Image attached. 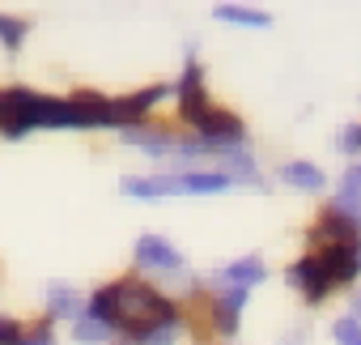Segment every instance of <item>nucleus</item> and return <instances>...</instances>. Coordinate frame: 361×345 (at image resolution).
I'll use <instances>...</instances> for the list:
<instances>
[{
    "mask_svg": "<svg viewBox=\"0 0 361 345\" xmlns=\"http://www.w3.org/2000/svg\"><path fill=\"white\" fill-rule=\"evenodd\" d=\"M22 341H26L22 324H18V320H9V315H0V345H22Z\"/></svg>",
    "mask_w": 361,
    "mask_h": 345,
    "instance_id": "nucleus-17",
    "label": "nucleus"
},
{
    "mask_svg": "<svg viewBox=\"0 0 361 345\" xmlns=\"http://www.w3.org/2000/svg\"><path fill=\"white\" fill-rule=\"evenodd\" d=\"M196 128H200V136H204L213 149H226V145H238V141H243V119L230 115V111H217V107H209V111L196 119Z\"/></svg>",
    "mask_w": 361,
    "mask_h": 345,
    "instance_id": "nucleus-7",
    "label": "nucleus"
},
{
    "mask_svg": "<svg viewBox=\"0 0 361 345\" xmlns=\"http://www.w3.org/2000/svg\"><path fill=\"white\" fill-rule=\"evenodd\" d=\"M174 94H178V115L183 119H200L213 103H209V94H204V69L196 64V60H188V69H183V77L174 81Z\"/></svg>",
    "mask_w": 361,
    "mask_h": 345,
    "instance_id": "nucleus-5",
    "label": "nucleus"
},
{
    "mask_svg": "<svg viewBox=\"0 0 361 345\" xmlns=\"http://www.w3.org/2000/svg\"><path fill=\"white\" fill-rule=\"evenodd\" d=\"M47 298H51V315H60V320H73L77 315V294L64 281H51L47 286Z\"/></svg>",
    "mask_w": 361,
    "mask_h": 345,
    "instance_id": "nucleus-12",
    "label": "nucleus"
},
{
    "mask_svg": "<svg viewBox=\"0 0 361 345\" xmlns=\"http://www.w3.org/2000/svg\"><path fill=\"white\" fill-rule=\"evenodd\" d=\"M336 145H340L344 153H353V149H361V124H357V128H344V132L336 136Z\"/></svg>",
    "mask_w": 361,
    "mask_h": 345,
    "instance_id": "nucleus-18",
    "label": "nucleus"
},
{
    "mask_svg": "<svg viewBox=\"0 0 361 345\" xmlns=\"http://www.w3.org/2000/svg\"><path fill=\"white\" fill-rule=\"evenodd\" d=\"M22 345H51V324H39V328H35Z\"/></svg>",
    "mask_w": 361,
    "mask_h": 345,
    "instance_id": "nucleus-20",
    "label": "nucleus"
},
{
    "mask_svg": "<svg viewBox=\"0 0 361 345\" xmlns=\"http://www.w3.org/2000/svg\"><path fill=\"white\" fill-rule=\"evenodd\" d=\"M327 247H357V222L344 214H323L319 226L310 230V252H327Z\"/></svg>",
    "mask_w": 361,
    "mask_h": 345,
    "instance_id": "nucleus-6",
    "label": "nucleus"
},
{
    "mask_svg": "<svg viewBox=\"0 0 361 345\" xmlns=\"http://www.w3.org/2000/svg\"><path fill=\"white\" fill-rule=\"evenodd\" d=\"M331 337H336L340 345H361V324H357V320H336V324H331Z\"/></svg>",
    "mask_w": 361,
    "mask_h": 345,
    "instance_id": "nucleus-16",
    "label": "nucleus"
},
{
    "mask_svg": "<svg viewBox=\"0 0 361 345\" xmlns=\"http://www.w3.org/2000/svg\"><path fill=\"white\" fill-rule=\"evenodd\" d=\"M353 252H357V269H361V243H357V247H353Z\"/></svg>",
    "mask_w": 361,
    "mask_h": 345,
    "instance_id": "nucleus-22",
    "label": "nucleus"
},
{
    "mask_svg": "<svg viewBox=\"0 0 361 345\" xmlns=\"http://www.w3.org/2000/svg\"><path fill=\"white\" fill-rule=\"evenodd\" d=\"M230 184L234 180L226 170H178V175H157V180L128 175L123 197H140V201H153V197H204V192H226Z\"/></svg>",
    "mask_w": 361,
    "mask_h": 345,
    "instance_id": "nucleus-3",
    "label": "nucleus"
},
{
    "mask_svg": "<svg viewBox=\"0 0 361 345\" xmlns=\"http://www.w3.org/2000/svg\"><path fill=\"white\" fill-rule=\"evenodd\" d=\"M136 260H140V269H157V273H174V269H183V256H178L166 239H157V235L136 239Z\"/></svg>",
    "mask_w": 361,
    "mask_h": 345,
    "instance_id": "nucleus-8",
    "label": "nucleus"
},
{
    "mask_svg": "<svg viewBox=\"0 0 361 345\" xmlns=\"http://www.w3.org/2000/svg\"><path fill=\"white\" fill-rule=\"evenodd\" d=\"M281 180L302 188V192H319L323 188V170L310 166V162H289V166H281Z\"/></svg>",
    "mask_w": 361,
    "mask_h": 345,
    "instance_id": "nucleus-9",
    "label": "nucleus"
},
{
    "mask_svg": "<svg viewBox=\"0 0 361 345\" xmlns=\"http://www.w3.org/2000/svg\"><path fill=\"white\" fill-rule=\"evenodd\" d=\"M361 269H357V252L353 247H327V252H306L293 269H289V281L310 298L319 303L331 286H344L353 281Z\"/></svg>",
    "mask_w": 361,
    "mask_h": 345,
    "instance_id": "nucleus-2",
    "label": "nucleus"
},
{
    "mask_svg": "<svg viewBox=\"0 0 361 345\" xmlns=\"http://www.w3.org/2000/svg\"><path fill=\"white\" fill-rule=\"evenodd\" d=\"M166 94H170V86H149V90L111 98V103H106V124H111V128H132V124L145 119V111H149L157 98H166Z\"/></svg>",
    "mask_w": 361,
    "mask_h": 345,
    "instance_id": "nucleus-4",
    "label": "nucleus"
},
{
    "mask_svg": "<svg viewBox=\"0 0 361 345\" xmlns=\"http://www.w3.org/2000/svg\"><path fill=\"white\" fill-rule=\"evenodd\" d=\"M221 277H226L230 286H243V290H247V286L264 281V277H268V269H264V264H259L255 256H243V260H234V264H230V269H226Z\"/></svg>",
    "mask_w": 361,
    "mask_h": 345,
    "instance_id": "nucleus-10",
    "label": "nucleus"
},
{
    "mask_svg": "<svg viewBox=\"0 0 361 345\" xmlns=\"http://www.w3.org/2000/svg\"><path fill=\"white\" fill-rule=\"evenodd\" d=\"M106 332H111V328H106V324H98L94 315H81V320L73 324V337H77L81 345H98V341L106 345Z\"/></svg>",
    "mask_w": 361,
    "mask_h": 345,
    "instance_id": "nucleus-14",
    "label": "nucleus"
},
{
    "mask_svg": "<svg viewBox=\"0 0 361 345\" xmlns=\"http://www.w3.org/2000/svg\"><path fill=\"white\" fill-rule=\"evenodd\" d=\"M22 39H26V22H18V18H0V43H5V52H18Z\"/></svg>",
    "mask_w": 361,
    "mask_h": 345,
    "instance_id": "nucleus-15",
    "label": "nucleus"
},
{
    "mask_svg": "<svg viewBox=\"0 0 361 345\" xmlns=\"http://www.w3.org/2000/svg\"><path fill=\"white\" fill-rule=\"evenodd\" d=\"M18 107H22V90H0V128L9 136L18 132Z\"/></svg>",
    "mask_w": 361,
    "mask_h": 345,
    "instance_id": "nucleus-13",
    "label": "nucleus"
},
{
    "mask_svg": "<svg viewBox=\"0 0 361 345\" xmlns=\"http://www.w3.org/2000/svg\"><path fill=\"white\" fill-rule=\"evenodd\" d=\"M353 315H361V294H357V298H353Z\"/></svg>",
    "mask_w": 361,
    "mask_h": 345,
    "instance_id": "nucleus-21",
    "label": "nucleus"
},
{
    "mask_svg": "<svg viewBox=\"0 0 361 345\" xmlns=\"http://www.w3.org/2000/svg\"><path fill=\"white\" fill-rule=\"evenodd\" d=\"M90 315L106 328H119L128 332L132 341L157 332V328H174V303L166 294H157L153 286L145 281H115V286H102L90 303Z\"/></svg>",
    "mask_w": 361,
    "mask_h": 345,
    "instance_id": "nucleus-1",
    "label": "nucleus"
},
{
    "mask_svg": "<svg viewBox=\"0 0 361 345\" xmlns=\"http://www.w3.org/2000/svg\"><path fill=\"white\" fill-rule=\"evenodd\" d=\"M136 345H174V328H157V332H149V337H140Z\"/></svg>",
    "mask_w": 361,
    "mask_h": 345,
    "instance_id": "nucleus-19",
    "label": "nucleus"
},
{
    "mask_svg": "<svg viewBox=\"0 0 361 345\" xmlns=\"http://www.w3.org/2000/svg\"><path fill=\"white\" fill-rule=\"evenodd\" d=\"M217 18L221 22H238V26H268L272 22L264 9H243V5H217Z\"/></svg>",
    "mask_w": 361,
    "mask_h": 345,
    "instance_id": "nucleus-11",
    "label": "nucleus"
}]
</instances>
